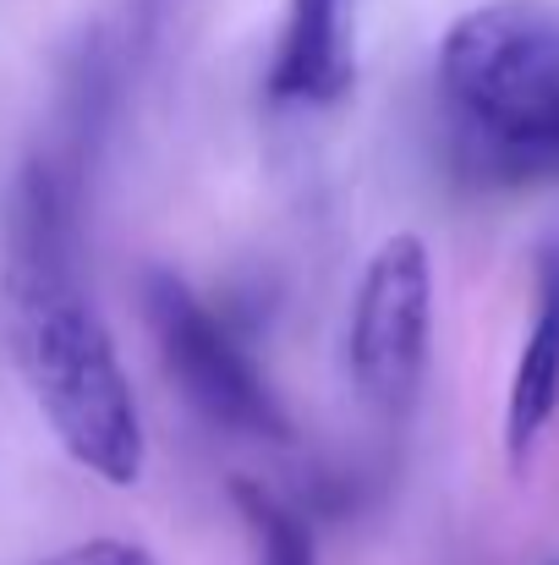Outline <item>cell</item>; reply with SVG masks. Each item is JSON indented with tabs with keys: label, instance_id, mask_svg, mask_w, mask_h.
Segmentation results:
<instances>
[{
	"label": "cell",
	"instance_id": "9",
	"mask_svg": "<svg viewBox=\"0 0 559 565\" xmlns=\"http://www.w3.org/2000/svg\"><path fill=\"white\" fill-rule=\"evenodd\" d=\"M160 11H165V0H132V22H138V33H143V39L154 33Z\"/></svg>",
	"mask_w": 559,
	"mask_h": 565
},
{
	"label": "cell",
	"instance_id": "6",
	"mask_svg": "<svg viewBox=\"0 0 559 565\" xmlns=\"http://www.w3.org/2000/svg\"><path fill=\"white\" fill-rule=\"evenodd\" d=\"M538 286H533V324L510 374V395H505V450L522 467L538 439L549 434L559 417V231L538 242Z\"/></svg>",
	"mask_w": 559,
	"mask_h": 565
},
{
	"label": "cell",
	"instance_id": "3",
	"mask_svg": "<svg viewBox=\"0 0 559 565\" xmlns=\"http://www.w3.org/2000/svg\"><path fill=\"white\" fill-rule=\"evenodd\" d=\"M143 319L149 335L160 347L165 374L182 384L186 406L241 439L258 445H291L297 428L275 395V384L252 363V352L241 347V335L186 286L171 269H149L143 280Z\"/></svg>",
	"mask_w": 559,
	"mask_h": 565
},
{
	"label": "cell",
	"instance_id": "7",
	"mask_svg": "<svg viewBox=\"0 0 559 565\" xmlns=\"http://www.w3.org/2000/svg\"><path fill=\"white\" fill-rule=\"evenodd\" d=\"M230 500H236V516H241V527L252 539L258 565H319L302 511H291L280 494H269V489H258L247 478H230Z\"/></svg>",
	"mask_w": 559,
	"mask_h": 565
},
{
	"label": "cell",
	"instance_id": "8",
	"mask_svg": "<svg viewBox=\"0 0 559 565\" xmlns=\"http://www.w3.org/2000/svg\"><path fill=\"white\" fill-rule=\"evenodd\" d=\"M33 565H160L149 550L127 544V539H88V544H72V550H55Z\"/></svg>",
	"mask_w": 559,
	"mask_h": 565
},
{
	"label": "cell",
	"instance_id": "2",
	"mask_svg": "<svg viewBox=\"0 0 559 565\" xmlns=\"http://www.w3.org/2000/svg\"><path fill=\"white\" fill-rule=\"evenodd\" d=\"M439 105L455 160L494 188L559 182V11L488 0L439 44Z\"/></svg>",
	"mask_w": 559,
	"mask_h": 565
},
{
	"label": "cell",
	"instance_id": "4",
	"mask_svg": "<svg viewBox=\"0 0 559 565\" xmlns=\"http://www.w3.org/2000/svg\"><path fill=\"white\" fill-rule=\"evenodd\" d=\"M428 341H433V258L417 231H395L389 242H378L352 297L346 369L363 406H373L378 417H406L428 374Z\"/></svg>",
	"mask_w": 559,
	"mask_h": 565
},
{
	"label": "cell",
	"instance_id": "5",
	"mask_svg": "<svg viewBox=\"0 0 559 565\" xmlns=\"http://www.w3.org/2000/svg\"><path fill=\"white\" fill-rule=\"evenodd\" d=\"M357 83V0H286L264 94L275 105H335Z\"/></svg>",
	"mask_w": 559,
	"mask_h": 565
},
{
	"label": "cell",
	"instance_id": "1",
	"mask_svg": "<svg viewBox=\"0 0 559 565\" xmlns=\"http://www.w3.org/2000/svg\"><path fill=\"white\" fill-rule=\"evenodd\" d=\"M0 291L22 384L61 450L116 489L138 483L143 412L105 319L83 297V177L50 149L28 154L6 192Z\"/></svg>",
	"mask_w": 559,
	"mask_h": 565
}]
</instances>
